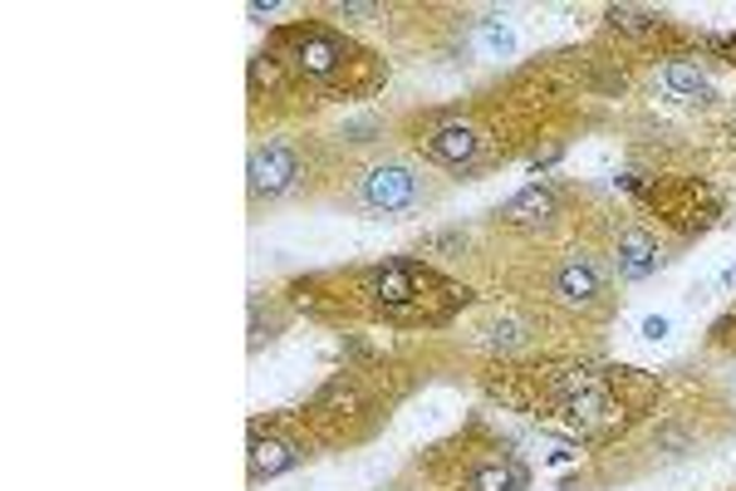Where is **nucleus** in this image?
Masks as SVG:
<instances>
[{"mask_svg":"<svg viewBox=\"0 0 736 491\" xmlns=\"http://www.w3.org/2000/svg\"><path fill=\"white\" fill-rule=\"evenodd\" d=\"M294 153L290 147H280V143H270V147H255L251 153V187L255 192H265V196H275V192H285V187L294 182Z\"/></svg>","mask_w":736,"mask_h":491,"instance_id":"obj_4","label":"nucleus"},{"mask_svg":"<svg viewBox=\"0 0 736 491\" xmlns=\"http://www.w3.org/2000/svg\"><path fill=\"white\" fill-rule=\"evenodd\" d=\"M422 285H427V275H418L412 265H383V271L369 275V295L383 310H408L422 295Z\"/></svg>","mask_w":736,"mask_h":491,"instance_id":"obj_3","label":"nucleus"},{"mask_svg":"<svg viewBox=\"0 0 736 491\" xmlns=\"http://www.w3.org/2000/svg\"><path fill=\"white\" fill-rule=\"evenodd\" d=\"M427 153L437 157V163H451V167L471 163V157H476V128L471 123H442L437 133L427 137Z\"/></svg>","mask_w":736,"mask_h":491,"instance_id":"obj_7","label":"nucleus"},{"mask_svg":"<svg viewBox=\"0 0 736 491\" xmlns=\"http://www.w3.org/2000/svg\"><path fill=\"white\" fill-rule=\"evenodd\" d=\"M500 216H506L510 226H550V216H555V192H550V187H526L520 196H510Z\"/></svg>","mask_w":736,"mask_h":491,"instance_id":"obj_8","label":"nucleus"},{"mask_svg":"<svg viewBox=\"0 0 736 491\" xmlns=\"http://www.w3.org/2000/svg\"><path fill=\"white\" fill-rule=\"evenodd\" d=\"M643 334H648V339H663V334H667V320H663V314H653V320H643Z\"/></svg>","mask_w":736,"mask_h":491,"instance_id":"obj_13","label":"nucleus"},{"mask_svg":"<svg viewBox=\"0 0 736 491\" xmlns=\"http://www.w3.org/2000/svg\"><path fill=\"white\" fill-rule=\"evenodd\" d=\"M481 49L500 59V55H510V49H516V35H510L500 20H481Z\"/></svg>","mask_w":736,"mask_h":491,"instance_id":"obj_12","label":"nucleus"},{"mask_svg":"<svg viewBox=\"0 0 736 491\" xmlns=\"http://www.w3.org/2000/svg\"><path fill=\"white\" fill-rule=\"evenodd\" d=\"M657 84H663L667 98H677V104H692V98H707V79L697 64H687V59H667L663 74H657Z\"/></svg>","mask_w":736,"mask_h":491,"instance_id":"obj_9","label":"nucleus"},{"mask_svg":"<svg viewBox=\"0 0 736 491\" xmlns=\"http://www.w3.org/2000/svg\"><path fill=\"white\" fill-rule=\"evenodd\" d=\"M657 241L648 231H624L618 236V275L624 280H643V275H653L657 271Z\"/></svg>","mask_w":736,"mask_h":491,"instance_id":"obj_6","label":"nucleus"},{"mask_svg":"<svg viewBox=\"0 0 736 491\" xmlns=\"http://www.w3.org/2000/svg\"><path fill=\"white\" fill-rule=\"evenodd\" d=\"M285 467H294V447L275 438H251V477H280Z\"/></svg>","mask_w":736,"mask_h":491,"instance_id":"obj_10","label":"nucleus"},{"mask_svg":"<svg viewBox=\"0 0 736 491\" xmlns=\"http://www.w3.org/2000/svg\"><path fill=\"white\" fill-rule=\"evenodd\" d=\"M526 487V471L506 467V462H481L467 477V491H520Z\"/></svg>","mask_w":736,"mask_h":491,"instance_id":"obj_11","label":"nucleus"},{"mask_svg":"<svg viewBox=\"0 0 736 491\" xmlns=\"http://www.w3.org/2000/svg\"><path fill=\"white\" fill-rule=\"evenodd\" d=\"M294 69L304 79H334L343 69V39L334 29H300L294 35Z\"/></svg>","mask_w":736,"mask_h":491,"instance_id":"obj_1","label":"nucleus"},{"mask_svg":"<svg viewBox=\"0 0 736 491\" xmlns=\"http://www.w3.org/2000/svg\"><path fill=\"white\" fill-rule=\"evenodd\" d=\"M555 295L565 304H575V310H589L599 295V275L594 265H589V255H569L565 265L555 271Z\"/></svg>","mask_w":736,"mask_h":491,"instance_id":"obj_5","label":"nucleus"},{"mask_svg":"<svg viewBox=\"0 0 736 491\" xmlns=\"http://www.w3.org/2000/svg\"><path fill=\"white\" fill-rule=\"evenodd\" d=\"M363 196H369V206H378V212H408V206L418 202V177L398 163H383L363 177Z\"/></svg>","mask_w":736,"mask_h":491,"instance_id":"obj_2","label":"nucleus"}]
</instances>
